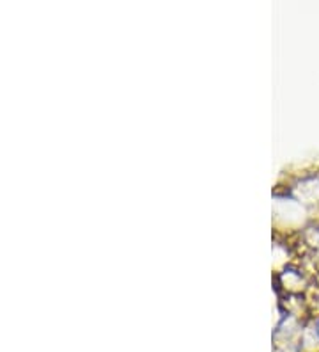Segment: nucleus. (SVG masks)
<instances>
[{
    "label": "nucleus",
    "instance_id": "f257e3e1",
    "mask_svg": "<svg viewBox=\"0 0 319 352\" xmlns=\"http://www.w3.org/2000/svg\"><path fill=\"white\" fill-rule=\"evenodd\" d=\"M318 336H319V322H318Z\"/></svg>",
    "mask_w": 319,
    "mask_h": 352
}]
</instances>
